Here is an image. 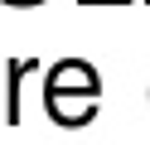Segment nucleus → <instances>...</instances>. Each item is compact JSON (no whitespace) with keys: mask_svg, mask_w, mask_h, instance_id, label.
Instances as JSON below:
<instances>
[]
</instances>
